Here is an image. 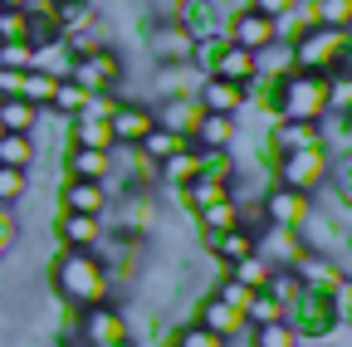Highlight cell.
<instances>
[{
    "label": "cell",
    "mask_w": 352,
    "mask_h": 347,
    "mask_svg": "<svg viewBox=\"0 0 352 347\" xmlns=\"http://www.w3.org/2000/svg\"><path fill=\"white\" fill-rule=\"evenodd\" d=\"M50 289L64 309H98V303H113V284L98 265L94 249H59L50 259Z\"/></svg>",
    "instance_id": "obj_1"
},
{
    "label": "cell",
    "mask_w": 352,
    "mask_h": 347,
    "mask_svg": "<svg viewBox=\"0 0 352 347\" xmlns=\"http://www.w3.org/2000/svg\"><path fill=\"white\" fill-rule=\"evenodd\" d=\"M289 49H294L298 74H338V69H347V30L314 25V30H303Z\"/></svg>",
    "instance_id": "obj_2"
},
{
    "label": "cell",
    "mask_w": 352,
    "mask_h": 347,
    "mask_svg": "<svg viewBox=\"0 0 352 347\" xmlns=\"http://www.w3.org/2000/svg\"><path fill=\"white\" fill-rule=\"evenodd\" d=\"M284 318H289V328L298 333V347H303V342H323V337H333L338 328H347V323L338 318V309H333V298L318 293V289H298L294 303L284 309Z\"/></svg>",
    "instance_id": "obj_3"
},
{
    "label": "cell",
    "mask_w": 352,
    "mask_h": 347,
    "mask_svg": "<svg viewBox=\"0 0 352 347\" xmlns=\"http://www.w3.org/2000/svg\"><path fill=\"white\" fill-rule=\"evenodd\" d=\"M328 108V74H289L279 83V117H298V122H318Z\"/></svg>",
    "instance_id": "obj_4"
},
{
    "label": "cell",
    "mask_w": 352,
    "mask_h": 347,
    "mask_svg": "<svg viewBox=\"0 0 352 347\" xmlns=\"http://www.w3.org/2000/svg\"><path fill=\"white\" fill-rule=\"evenodd\" d=\"M328 171H333V157H328V147L318 142V147H303V152H284V157H274V181L279 186H289V191H318L323 181H328Z\"/></svg>",
    "instance_id": "obj_5"
},
{
    "label": "cell",
    "mask_w": 352,
    "mask_h": 347,
    "mask_svg": "<svg viewBox=\"0 0 352 347\" xmlns=\"http://www.w3.org/2000/svg\"><path fill=\"white\" fill-rule=\"evenodd\" d=\"M298 240H303V249L333 254V259L347 265V221H342V215H333L323 205H308V215L298 221Z\"/></svg>",
    "instance_id": "obj_6"
},
{
    "label": "cell",
    "mask_w": 352,
    "mask_h": 347,
    "mask_svg": "<svg viewBox=\"0 0 352 347\" xmlns=\"http://www.w3.org/2000/svg\"><path fill=\"white\" fill-rule=\"evenodd\" d=\"M142 45H147L152 64H191L196 39L176 25V20H152V15H142Z\"/></svg>",
    "instance_id": "obj_7"
},
{
    "label": "cell",
    "mask_w": 352,
    "mask_h": 347,
    "mask_svg": "<svg viewBox=\"0 0 352 347\" xmlns=\"http://www.w3.org/2000/svg\"><path fill=\"white\" fill-rule=\"evenodd\" d=\"M122 74H127L122 54H118V49H98V54H83V59H74L64 78H69V83H78L83 93H113Z\"/></svg>",
    "instance_id": "obj_8"
},
{
    "label": "cell",
    "mask_w": 352,
    "mask_h": 347,
    "mask_svg": "<svg viewBox=\"0 0 352 347\" xmlns=\"http://www.w3.org/2000/svg\"><path fill=\"white\" fill-rule=\"evenodd\" d=\"M118 337H132V318L113 303H98V309H83L78 313V342L83 347H103V342H118Z\"/></svg>",
    "instance_id": "obj_9"
},
{
    "label": "cell",
    "mask_w": 352,
    "mask_h": 347,
    "mask_svg": "<svg viewBox=\"0 0 352 347\" xmlns=\"http://www.w3.org/2000/svg\"><path fill=\"white\" fill-rule=\"evenodd\" d=\"M108 127H113V142H118V147H138L152 127H157V113H152V103H142V98H122V103L113 108Z\"/></svg>",
    "instance_id": "obj_10"
},
{
    "label": "cell",
    "mask_w": 352,
    "mask_h": 347,
    "mask_svg": "<svg viewBox=\"0 0 352 347\" xmlns=\"http://www.w3.org/2000/svg\"><path fill=\"white\" fill-rule=\"evenodd\" d=\"M259 205H264V225H289V230H298V221L308 215V201L303 191H289V186H279V181H270V191L259 196Z\"/></svg>",
    "instance_id": "obj_11"
},
{
    "label": "cell",
    "mask_w": 352,
    "mask_h": 347,
    "mask_svg": "<svg viewBox=\"0 0 352 347\" xmlns=\"http://www.w3.org/2000/svg\"><path fill=\"white\" fill-rule=\"evenodd\" d=\"M294 274H298V284H303V289L333 293V289L347 279V265H342V259H333V254H314V249H303V254H298V265H294Z\"/></svg>",
    "instance_id": "obj_12"
},
{
    "label": "cell",
    "mask_w": 352,
    "mask_h": 347,
    "mask_svg": "<svg viewBox=\"0 0 352 347\" xmlns=\"http://www.w3.org/2000/svg\"><path fill=\"white\" fill-rule=\"evenodd\" d=\"M254 254H264L274 269H294L298 254H303V240H298V230H289V225H264V230L254 235Z\"/></svg>",
    "instance_id": "obj_13"
},
{
    "label": "cell",
    "mask_w": 352,
    "mask_h": 347,
    "mask_svg": "<svg viewBox=\"0 0 352 347\" xmlns=\"http://www.w3.org/2000/svg\"><path fill=\"white\" fill-rule=\"evenodd\" d=\"M64 137H69V147H94V152H113V147H118L108 117H98V113H74V117H64Z\"/></svg>",
    "instance_id": "obj_14"
},
{
    "label": "cell",
    "mask_w": 352,
    "mask_h": 347,
    "mask_svg": "<svg viewBox=\"0 0 352 347\" xmlns=\"http://www.w3.org/2000/svg\"><path fill=\"white\" fill-rule=\"evenodd\" d=\"M196 323H201V328H210L215 337H226V342L245 337V328H250V323H245V313H240V309H230V303H220L215 293L196 303Z\"/></svg>",
    "instance_id": "obj_15"
},
{
    "label": "cell",
    "mask_w": 352,
    "mask_h": 347,
    "mask_svg": "<svg viewBox=\"0 0 352 347\" xmlns=\"http://www.w3.org/2000/svg\"><path fill=\"white\" fill-rule=\"evenodd\" d=\"M240 137V117H226V113H201L196 133H191V147L201 152H230Z\"/></svg>",
    "instance_id": "obj_16"
},
{
    "label": "cell",
    "mask_w": 352,
    "mask_h": 347,
    "mask_svg": "<svg viewBox=\"0 0 352 347\" xmlns=\"http://www.w3.org/2000/svg\"><path fill=\"white\" fill-rule=\"evenodd\" d=\"M196 103L206 113H226V117H240L245 113V83H230V78H201L196 89Z\"/></svg>",
    "instance_id": "obj_17"
},
{
    "label": "cell",
    "mask_w": 352,
    "mask_h": 347,
    "mask_svg": "<svg viewBox=\"0 0 352 347\" xmlns=\"http://www.w3.org/2000/svg\"><path fill=\"white\" fill-rule=\"evenodd\" d=\"M157 127H166V133H176V137H186L191 142V133H196V122H201V103H196V93H186V98H162L157 108Z\"/></svg>",
    "instance_id": "obj_18"
},
{
    "label": "cell",
    "mask_w": 352,
    "mask_h": 347,
    "mask_svg": "<svg viewBox=\"0 0 352 347\" xmlns=\"http://www.w3.org/2000/svg\"><path fill=\"white\" fill-rule=\"evenodd\" d=\"M201 69L196 64H157L152 69V93L157 98H186V93H196L201 89Z\"/></svg>",
    "instance_id": "obj_19"
},
{
    "label": "cell",
    "mask_w": 352,
    "mask_h": 347,
    "mask_svg": "<svg viewBox=\"0 0 352 347\" xmlns=\"http://www.w3.org/2000/svg\"><path fill=\"white\" fill-rule=\"evenodd\" d=\"M108 221L103 215H78V210H59V240L64 249H94L103 240Z\"/></svg>",
    "instance_id": "obj_20"
},
{
    "label": "cell",
    "mask_w": 352,
    "mask_h": 347,
    "mask_svg": "<svg viewBox=\"0 0 352 347\" xmlns=\"http://www.w3.org/2000/svg\"><path fill=\"white\" fill-rule=\"evenodd\" d=\"M108 186L103 181H78V177H69L64 181V196H59V205L64 210H78V215H108Z\"/></svg>",
    "instance_id": "obj_21"
},
{
    "label": "cell",
    "mask_w": 352,
    "mask_h": 347,
    "mask_svg": "<svg viewBox=\"0 0 352 347\" xmlns=\"http://www.w3.org/2000/svg\"><path fill=\"white\" fill-rule=\"evenodd\" d=\"M259 74V64H254V49H240V45H230L226 39V49H220V59L210 64V74L206 78H230V83H250Z\"/></svg>",
    "instance_id": "obj_22"
},
{
    "label": "cell",
    "mask_w": 352,
    "mask_h": 347,
    "mask_svg": "<svg viewBox=\"0 0 352 347\" xmlns=\"http://www.w3.org/2000/svg\"><path fill=\"white\" fill-rule=\"evenodd\" d=\"M44 10H50V20L59 25V34L83 30V25H94V20L103 15L98 0H44Z\"/></svg>",
    "instance_id": "obj_23"
},
{
    "label": "cell",
    "mask_w": 352,
    "mask_h": 347,
    "mask_svg": "<svg viewBox=\"0 0 352 347\" xmlns=\"http://www.w3.org/2000/svg\"><path fill=\"white\" fill-rule=\"evenodd\" d=\"M176 25H182L191 39H206L220 30V5L215 0H182V10H176Z\"/></svg>",
    "instance_id": "obj_24"
},
{
    "label": "cell",
    "mask_w": 352,
    "mask_h": 347,
    "mask_svg": "<svg viewBox=\"0 0 352 347\" xmlns=\"http://www.w3.org/2000/svg\"><path fill=\"white\" fill-rule=\"evenodd\" d=\"M69 177L78 181H103L113 177V152H94V147H69Z\"/></svg>",
    "instance_id": "obj_25"
},
{
    "label": "cell",
    "mask_w": 352,
    "mask_h": 347,
    "mask_svg": "<svg viewBox=\"0 0 352 347\" xmlns=\"http://www.w3.org/2000/svg\"><path fill=\"white\" fill-rule=\"evenodd\" d=\"M39 122H44V108L25 98H0V133H34Z\"/></svg>",
    "instance_id": "obj_26"
},
{
    "label": "cell",
    "mask_w": 352,
    "mask_h": 347,
    "mask_svg": "<svg viewBox=\"0 0 352 347\" xmlns=\"http://www.w3.org/2000/svg\"><path fill=\"white\" fill-rule=\"evenodd\" d=\"M34 161H39L34 133H0V166H20V171H30Z\"/></svg>",
    "instance_id": "obj_27"
},
{
    "label": "cell",
    "mask_w": 352,
    "mask_h": 347,
    "mask_svg": "<svg viewBox=\"0 0 352 347\" xmlns=\"http://www.w3.org/2000/svg\"><path fill=\"white\" fill-rule=\"evenodd\" d=\"M196 181V147H182L176 157L157 161V186H191Z\"/></svg>",
    "instance_id": "obj_28"
},
{
    "label": "cell",
    "mask_w": 352,
    "mask_h": 347,
    "mask_svg": "<svg viewBox=\"0 0 352 347\" xmlns=\"http://www.w3.org/2000/svg\"><path fill=\"white\" fill-rule=\"evenodd\" d=\"M250 347H298V333L289 328V318H270V323H250Z\"/></svg>",
    "instance_id": "obj_29"
},
{
    "label": "cell",
    "mask_w": 352,
    "mask_h": 347,
    "mask_svg": "<svg viewBox=\"0 0 352 347\" xmlns=\"http://www.w3.org/2000/svg\"><path fill=\"white\" fill-rule=\"evenodd\" d=\"M182 147H191L186 137H176V133H166V127H152V133L138 142V152L147 157V161H166V157H176Z\"/></svg>",
    "instance_id": "obj_30"
},
{
    "label": "cell",
    "mask_w": 352,
    "mask_h": 347,
    "mask_svg": "<svg viewBox=\"0 0 352 347\" xmlns=\"http://www.w3.org/2000/svg\"><path fill=\"white\" fill-rule=\"evenodd\" d=\"M274 274V265H270V259H264V254H245V259H235V265H230V279H240L245 289H264V279H270Z\"/></svg>",
    "instance_id": "obj_31"
},
{
    "label": "cell",
    "mask_w": 352,
    "mask_h": 347,
    "mask_svg": "<svg viewBox=\"0 0 352 347\" xmlns=\"http://www.w3.org/2000/svg\"><path fill=\"white\" fill-rule=\"evenodd\" d=\"M54 89H59V78L39 74V69H25V78H20V98H25V103H34V108H50Z\"/></svg>",
    "instance_id": "obj_32"
},
{
    "label": "cell",
    "mask_w": 352,
    "mask_h": 347,
    "mask_svg": "<svg viewBox=\"0 0 352 347\" xmlns=\"http://www.w3.org/2000/svg\"><path fill=\"white\" fill-rule=\"evenodd\" d=\"M30 201V171L20 166H0V205H25Z\"/></svg>",
    "instance_id": "obj_33"
},
{
    "label": "cell",
    "mask_w": 352,
    "mask_h": 347,
    "mask_svg": "<svg viewBox=\"0 0 352 347\" xmlns=\"http://www.w3.org/2000/svg\"><path fill=\"white\" fill-rule=\"evenodd\" d=\"M171 347H230L226 337H215L210 328H201L196 318H186V323H176L171 328Z\"/></svg>",
    "instance_id": "obj_34"
},
{
    "label": "cell",
    "mask_w": 352,
    "mask_h": 347,
    "mask_svg": "<svg viewBox=\"0 0 352 347\" xmlns=\"http://www.w3.org/2000/svg\"><path fill=\"white\" fill-rule=\"evenodd\" d=\"M323 113H333V117H352V74H347V69L328 74V108H323Z\"/></svg>",
    "instance_id": "obj_35"
},
{
    "label": "cell",
    "mask_w": 352,
    "mask_h": 347,
    "mask_svg": "<svg viewBox=\"0 0 352 347\" xmlns=\"http://www.w3.org/2000/svg\"><path fill=\"white\" fill-rule=\"evenodd\" d=\"M298 289H303V284H298V274H294V269H274L270 279H264V289H259V293H270V298L279 303V309H289Z\"/></svg>",
    "instance_id": "obj_36"
},
{
    "label": "cell",
    "mask_w": 352,
    "mask_h": 347,
    "mask_svg": "<svg viewBox=\"0 0 352 347\" xmlns=\"http://www.w3.org/2000/svg\"><path fill=\"white\" fill-rule=\"evenodd\" d=\"M0 45H30V10H0Z\"/></svg>",
    "instance_id": "obj_37"
},
{
    "label": "cell",
    "mask_w": 352,
    "mask_h": 347,
    "mask_svg": "<svg viewBox=\"0 0 352 347\" xmlns=\"http://www.w3.org/2000/svg\"><path fill=\"white\" fill-rule=\"evenodd\" d=\"M314 20L328 30H347L352 20V0H314Z\"/></svg>",
    "instance_id": "obj_38"
},
{
    "label": "cell",
    "mask_w": 352,
    "mask_h": 347,
    "mask_svg": "<svg viewBox=\"0 0 352 347\" xmlns=\"http://www.w3.org/2000/svg\"><path fill=\"white\" fill-rule=\"evenodd\" d=\"M270 318H284V309H279L270 293H254V298L245 303V323H270Z\"/></svg>",
    "instance_id": "obj_39"
},
{
    "label": "cell",
    "mask_w": 352,
    "mask_h": 347,
    "mask_svg": "<svg viewBox=\"0 0 352 347\" xmlns=\"http://www.w3.org/2000/svg\"><path fill=\"white\" fill-rule=\"evenodd\" d=\"M15 245H20V221L10 205H0V254H10Z\"/></svg>",
    "instance_id": "obj_40"
},
{
    "label": "cell",
    "mask_w": 352,
    "mask_h": 347,
    "mask_svg": "<svg viewBox=\"0 0 352 347\" xmlns=\"http://www.w3.org/2000/svg\"><path fill=\"white\" fill-rule=\"evenodd\" d=\"M245 5H250V10H259V15H270V20H284V15L298 5V0H245Z\"/></svg>",
    "instance_id": "obj_41"
},
{
    "label": "cell",
    "mask_w": 352,
    "mask_h": 347,
    "mask_svg": "<svg viewBox=\"0 0 352 347\" xmlns=\"http://www.w3.org/2000/svg\"><path fill=\"white\" fill-rule=\"evenodd\" d=\"M0 69H30V45H0Z\"/></svg>",
    "instance_id": "obj_42"
},
{
    "label": "cell",
    "mask_w": 352,
    "mask_h": 347,
    "mask_svg": "<svg viewBox=\"0 0 352 347\" xmlns=\"http://www.w3.org/2000/svg\"><path fill=\"white\" fill-rule=\"evenodd\" d=\"M176 10H182V0H152V5H147L152 20H176Z\"/></svg>",
    "instance_id": "obj_43"
},
{
    "label": "cell",
    "mask_w": 352,
    "mask_h": 347,
    "mask_svg": "<svg viewBox=\"0 0 352 347\" xmlns=\"http://www.w3.org/2000/svg\"><path fill=\"white\" fill-rule=\"evenodd\" d=\"M0 10H30V0H0Z\"/></svg>",
    "instance_id": "obj_44"
},
{
    "label": "cell",
    "mask_w": 352,
    "mask_h": 347,
    "mask_svg": "<svg viewBox=\"0 0 352 347\" xmlns=\"http://www.w3.org/2000/svg\"><path fill=\"white\" fill-rule=\"evenodd\" d=\"M103 347H142L138 337H118V342H103Z\"/></svg>",
    "instance_id": "obj_45"
},
{
    "label": "cell",
    "mask_w": 352,
    "mask_h": 347,
    "mask_svg": "<svg viewBox=\"0 0 352 347\" xmlns=\"http://www.w3.org/2000/svg\"><path fill=\"white\" fill-rule=\"evenodd\" d=\"M44 347H78V342H59V337H54V342H44Z\"/></svg>",
    "instance_id": "obj_46"
},
{
    "label": "cell",
    "mask_w": 352,
    "mask_h": 347,
    "mask_svg": "<svg viewBox=\"0 0 352 347\" xmlns=\"http://www.w3.org/2000/svg\"><path fill=\"white\" fill-rule=\"evenodd\" d=\"M30 5H44V0H30Z\"/></svg>",
    "instance_id": "obj_47"
}]
</instances>
